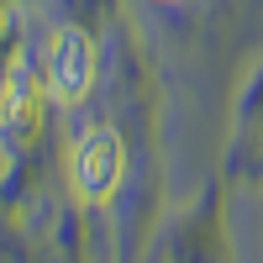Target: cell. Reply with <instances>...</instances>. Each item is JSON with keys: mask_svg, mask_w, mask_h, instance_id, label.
Instances as JSON below:
<instances>
[{"mask_svg": "<svg viewBox=\"0 0 263 263\" xmlns=\"http://www.w3.org/2000/svg\"><path fill=\"white\" fill-rule=\"evenodd\" d=\"M121 174H126V153H121L116 126H90V132L74 142V153H69L74 195H79L84 205H105V200L121 190Z\"/></svg>", "mask_w": 263, "mask_h": 263, "instance_id": "6da1fadb", "label": "cell"}, {"mask_svg": "<svg viewBox=\"0 0 263 263\" xmlns=\"http://www.w3.org/2000/svg\"><path fill=\"white\" fill-rule=\"evenodd\" d=\"M95 84V42L84 27H58L48 42V90L58 100H84Z\"/></svg>", "mask_w": 263, "mask_h": 263, "instance_id": "7a4b0ae2", "label": "cell"}, {"mask_svg": "<svg viewBox=\"0 0 263 263\" xmlns=\"http://www.w3.org/2000/svg\"><path fill=\"white\" fill-rule=\"evenodd\" d=\"M37 121H42V95H37L32 74L16 63V69H6V84H0V137L16 147H32Z\"/></svg>", "mask_w": 263, "mask_h": 263, "instance_id": "3957f363", "label": "cell"}]
</instances>
